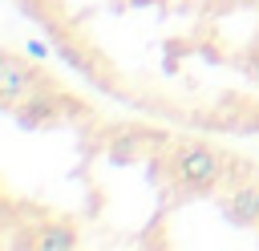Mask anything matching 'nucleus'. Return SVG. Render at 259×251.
<instances>
[{
	"instance_id": "nucleus-1",
	"label": "nucleus",
	"mask_w": 259,
	"mask_h": 251,
	"mask_svg": "<svg viewBox=\"0 0 259 251\" xmlns=\"http://www.w3.org/2000/svg\"><path fill=\"white\" fill-rule=\"evenodd\" d=\"M174 174H178V182H182L186 194H206V190L227 174V166H223V158H219L210 146H202V142H182V146L174 150Z\"/></svg>"
},
{
	"instance_id": "nucleus-2",
	"label": "nucleus",
	"mask_w": 259,
	"mask_h": 251,
	"mask_svg": "<svg viewBox=\"0 0 259 251\" xmlns=\"http://www.w3.org/2000/svg\"><path fill=\"white\" fill-rule=\"evenodd\" d=\"M49 89H57V85H53V77H45V69H32V61L24 65L12 49L0 57V101H4L8 109L20 105L24 97L49 93Z\"/></svg>"
},
{
	"instance_id": "nucleus-3",
	"label": "nucleus",
	"mask_w": 259,
	"mask_h": 251,
	"mask_svg": "<svg viewBox=\"0 0 259 251\" xmlns=\"http://www.w3.org/2000/svg\"><path fill=\"white\" fill-rule=\"evenodd\" d=\"M223 211H227V219H231L235 227H255V223H259V186H255V182H251V186H235V190L227 194Z\"/></svg>"
},
{
	"instance_id": "nucleus-4",
	"label": "nucleus",
	"mask_w": 259,
	"mask_h": 251,
	"mask_svg": "<svg viewBox=\"0 0 259 251\" xmlns=\"http://www.w3.org/2000/svg\"><path fill=\"white\" fill-rule=\"evenodd\" d=\"M77 227L73 223H53V227H40V235H32V247L40 251H65V247H77Z\"/></svg>"
},
{
	"instance_id": "nucleus-5",
	"label": "nucleus",
	"mask_w": 259,
	"mask_h": 251,
	"mask_svg": "<svg viewBox=\"0 0 259 251\" xmlns=\"http://www.w3.org/2000/svg\"><path fill=\"white\" fill-rule=\"evenodd\" d=\"M57 57L69 65V69H77V73H85V77H93V61H89V53L85 49H77L73 40H65V36H57Z\"/></svg>"
},
{
	"instance_id": "nucleus-6",
	"label": "nucleus",
	"mask_w": 259,
	"mask_h": 251,
	"mask_svg": "<svg viewBox=\"0 0 259 251\" xmlns=\"http://www.w3.org/2000/svg\"><path fill=\"white\" fill-rule=\"evenodd\" d=\"M109 158H113V162H134V158H138V142H134V138H121V142L109 150Z\"/></svg>"
}]
</instances>
